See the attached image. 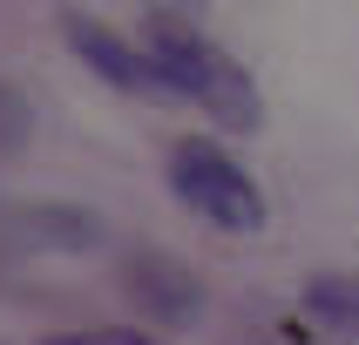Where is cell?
I'll return each instance as SVG.
<instances>
[{"label":"cell","mask_w":359,"mask_h":345,"mask_svg":"<svg viewBox=\"0 0 359 345\" xmlns=\"http://www.w3.org/2000/svg\"><path fill=\"white\" fill-rule=\"evenodd\" d=\"M48 345H156V339L136 325H95V332H55Z\"/></svg>","instance_id":"ba28073f"},{"label":"cell","mask_w":359,"mask_h":345,"mask_svg":"<svg viewBox=\"0 0 359 345\" xmlns=\"http://www.w3.org/2000/svg\"><path fill=\"white\" fill-rule=\"evenodd\" d=\"M27 129H34L27 95H20L14 81H0V156H7V149H20V142H27Z\"/></svg>","instance_id":"52a82bcc"},{"label":"cell","mask_w":359,"mask_h":345,"mask_svg":"<svg viewBox=\"0 0 359 345\" xmlns=\"http://www.w3.org/2000/svg\"><path fill=\"white\" fill-rule=\"evenodd\" d=\"M305 311H312L325 332L359 339V278L353 271H319V278H305Z\"/></svg>","instance_id":"8992f818"},{"label":"cell","mask_w":359,"mask_h":345,"mask_svg":"<svg viewBox=\"0 0 359 345\" xmlns=\"http://www.w3.org/2000/svg\"><path fill=\"white\" fill-rule=\"evenodd\" d=\"M170 190H177L203 223H217V230H231V237L264 230V197H258V183L244 176L217 142H203V136H190V142L170 149Z\"/></svg>","instance_id":"7a4b0ae2"},{"label":"cell","mask_w":359,"mask_h":345,"mask_svg":"<svg viewBox=\"0 0 359 345\" xmlns=\"http://www.w3.org/2000/svg\"><path fill=\"white\" fill-rule=\"evenodd\" d=\"M142 55L156 61V75H163L170 95L197 101L217 129H238V136H244V129L264 122L258 81L244 75V68L224 55L183 7H149V20H142Z\"/></svg>","instance_id":"6da1fadb"},{"label":"cell","mask_w":359,"mask_h":345,"mask_svg":"<svg viewBox=\"0 0 359 345\" xmlns=\"http://www.w3.org/2000/svg\"><path fill=\"white\" fill-rule=\"evenodd\" d=\"M129 298L149 311V325H190L203 311V284L170 251H136L129 258Z\"/></svg>","instance_id":"277c9868"},{"label":"cell","mask_w":359,"mask_h":345,"mask_svg":"<svg viewBox=\"0 0 359 345\" xmlns=\"http://www.w3.org/2000/svg\"><path fill=\"white\" fill-rule=\"evenodd\" d=\"M102 251V217L81 203H41V197H0V271L34 258H81Z\"/></svg>","instance_id":"3957f363"},{"label":"cell","mask_w":359,"mask_h":345,"mask_svg":"<svg viewBox=\"0 0 359 345\" xmlns=\"http://www.w3.org/2000/svg\"><path fill=\"white\" fill-rule=\"evenodd\" d=\"M68 48H75L102 81H116V88H129V95H170L163 75H156V61L142 55V48H129L116 27H95L88 14H68Z\"/></svg>","instance_id":"5b68a950"}]
</instances>
